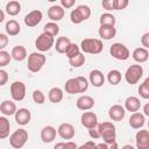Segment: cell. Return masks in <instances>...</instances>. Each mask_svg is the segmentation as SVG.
I'll return each mask as SVG.
<instances>
[{"mask_svg": "<svg viewBox=\"0 0 149 149\" xmlns=\"http://www.w3.org/2000/svg\"><path fill=\"white\" fill-rule=\"evenodd\" d=\"M87 88H88V80L81 76L68 79L65 81V85H64V90L69 94L84 93L87 91Z\"/></svg>", "mask_w": 149, "mask_h": 149, "instance_id": "cell-1", "label": "cell"}, {"mask_svg": "<svg viewBox=\"0 0 149 149\" xmlns=\"http://www.w3.org/2000/svg\"><path fill=\"white\" fill-rule=\"evenodd\" d=\"M99 132H100V136L102 137L104 142L107 144H112L114 142H116V132H115V126L109 122V121H105L98 125Z\"/></svg>", "mask_w": 149, "mask_h": 149, "instance_id": "cell-2", "label": "cell"}, {"mask_svg": "<svg viewBox=\"0 0 149 149\" xmlns=\"http://www.w3.org/2000/svg\"><path fill=\"white\" fill-rule=\"evenodd\" d=\"M104 45L101 40L99 38H84L80 43V50L84 54H91V55H98L102 51Z\"/></svg>", "mask_w": 149, "mask_h": 149, "instance_id": "cell-3", "label": "cell"}, {"mask_svg": "<svg viewBox=\"0 0 149 149\" xmlns=\"http://www.w3.org/2000/svg\"><path fill=\"white\" fill-rule=\"evenodd\" d=\"M91 16V9L87 5H79L70 13V20L74 24H79Z\"/></svg>", "mask_w": 149, "mask_h": 149, "instance_id": "cell-4", "label": "cell"}, {"mask_svg": "<svg viewBox=\"0 0 149 149\" xmlns=\"http://www.w3.org/2000/svg\"><path fill=\"white\" fill-rule=\"evenodd\" d=\"M47 62V57L42 52H31L28 56V70L33 73H36L42 70L43 65Z\"/></svg>", "mask_w": 149, "mask_h": 149, "instance_id": "cell-5", "label": "cell"}, {"mask_svg": "<svg viewBox=\"0 0 149 149\" xmlns=\"http://www.w3.org/2000/svg\"><path fill=\"white\" fill-rule=\"evenodd\" d=\"M143 76V68L142 65L140 64H133L130 65L127 70H126V73H125V79L128 84L130 85H135L139 83V80L142 78Z\"/></svg>", "mask_w": 149, "mask_h": 149, "instance_id": "cell-6", "label": "cell"}, {"mask_svg": "<svg viewBox=\"0 0 149 149\" xmlns=\"http://www.w3.org/2000/svg\"><path fill=\"white\" fill-rule=\"evenodd\" d=\"M28 141V132L23 128L16 129L9 136V144L14 149H21Z\"/></svg>", "mask_w": 149, "mask_h": 149, "instance_id": "cell-7", "label": "cell"}, {"mask_svg": "<svg viewBox=\"0 0 149 149\" xmlns=\"http://www.w3.org/2000/svg\"><path fill=\"white\" fill-rule=\"evenodd\" d=\"M54 45H55V37L47 34V33L40 34L36 38V41H35V47L41 52L49 51Z\"/></svg>", "mask_w": 149, "mask_h": 149, "instance_id": "cell-8", "label": "cell"}, {"mask_svg": "<svg viewBox=\"0 0 149 149\" xmlns=\"http://www.w3.org/2000/svg\"><path fill=\"white\" fill-rule=\"evenodd\" d=\"M109 54H111V56H112L113 58H115V59H118V61H126V59H128L129 56H130L128 48H127L125 44L119 43V42L113 43V44L111 45V48H109Z\"/></svg>", "mask_w": 149, "mask_h": 149, "instance_id": "cell-9", "label": "cell"}, {"mask_svg": "<svg viewBox=\"0 0 149 149\" xmlns=\"http://www.w3.org/2000/svg\"><path fill=\"white\" fill-rule=\"evenodd\" d=\"M10 95L15 101L23 100L26 97V85L19 80L13 81L10 85Z\"/></svg>", "mask_w": 149, "mask_h": 149, "instance_id": "cell-10", "label": "cell"}, {"mask_svg": "<svg viewBox=\"0 0 149 149\" xmlns=\"http://www.w3.org/2000/svg\"><path fill=\"white\" fill-rule=\"evenodd\" d=\"M80 123L87 129L94 128L99 125L98 123V116L93 112H84L80 116Z\"/></svg>", "mask_w": 149, "mask_h": 149, "instance_id": "cell-11", "label": "cell"}, {"mask_svg": "<svg viewBox=\"0 0 149 149\" xmlns=\"http://www.w3.org/2000/svg\"><path fill=\"white\" fill-rule=\"evenodd\" d=\"M42 17H43V14L41 10L38 9H34L31 12H29L26 16H24V24L29 28L31 27H35L37 26L41 21H42Z\"/></svg>", "mask_w": 149, "mask_h": 149, "instance_id": "cell-12", "label": "cell"}, {"mask_svg": "<svg viewBox=\"0 0 149 149\" xmlns=\"http://www.w3.org/2000/svg\"><path fill=\"white\" fill-rule=\"evenodd\" d=\"M136 149H149V130L141 129L135 135Z\"/></svg>", "mask_w": 149, "mask_h": 149, "instance_id": "cell-13", "label": "cell"}, {"mask_svg": "<svg viewBox=\"0 0 149 149\" xmlns=\"http://www.w3.org/2000/svg\"><path fill=\"white\" fill-rule=\"evenodd\" d=\"M57 134L63 140H72L74 137V127L68 122L61 123L59 127L57 128Z\"/></svg>", "mask_w": 149, "mask_h": 149, "instance_id": "cell-14", "label": "cell"}, {"mask_svg": "<svg viewBox=\"0 0 149 149\" xmlns=\"http://www.w3.org/2000/svg\"><path fill=\"white\" fill-rule=\"evenodd\" d=\"M94 104H95L94 99L90 95H81L76 101V106L80 111H90L91 108H93Z\"/></svg>", "mask_w": 149, "mask_h": 149, "instance_id": "cell-15", "label": "cell"}, {"mask_svg": "<svg viewBox=\"0 0 149 149\" xmlns=\"http://www.w3.org/2000/svg\"><path fill=\"white\" fill-rule=\"evenodd\" d=\"M31 119V113L28 108H19L15 113V121L17 125H21V126H26L29 123Z\"/></svg>", "mask_w": 149, "mask_h": 149, "instance_id": "cell-16", "label": "cell"}, {"mask_svg": "<svg viewBox=\"0 0 149 149\" xmlns=\"http://www.w3.org/2000/svg\"><path fill=\"white\" fill-rule=\"evenodd\" d=\"M64 8L59 5H54L51 7H49L48 9V17L52 21V22H57V21H61L63 17H64Z\"/></svg>", "mask_w": 149, "mask_h": 149, "instance_id": "cell-17", "label": "cell"}, {"mask_svg": "<svg viewBox=\"0 0 149 149\" xmlns=\"http://www.w3.org/2000/svg\"><path fill=\"white\" fill-rule=\"evenodd\" d=\"M126 115V109L121 105H113L108 109V116L113 121H121Z\"/></svg>", "mask_w": 149, "mask_h": 149, "instance_id": "cell-18", "label": "cell"}, {"mask_svg": "<svg viewBox=\"0 0 149 149\" xmlns=\"http://www.w3.org/2000/svg\"><path fill=\"white\" fill-rule=\"evenodd\" d=\"M57 130L52 126H45L41 129V140L44 143H51L56 139Z\"/></svg>", "mask_w": 149, "mask_h": 149, "instance_id": "cell-19", "label": "cell"}, {"mask_svg": "<svg viewBox=\"0 0 149 149\" xmlns=\"http://www.w3.org/2000/svg\"><path fill=\"white\" fill-rule=\"evenodd\" d=\"M88 80L90 83L94 86V87H101L105 83V77L102 74V72L98 69H94L90 72L88 74Z\"/></svg>", "mask_w": 149, "mask_h": 149, "instance_id": "cell-20", "label": "cell"}, {"mask_svg": "<svg viewBox=\"0 0 149 149\" xmlns=\"http://www.w3.org/2000/svg\"><path fill=\"white\" fill-rule=\"evenodd\" d=\"M17 108L14 101L12 100H3L0 105V112L2 113L3 116H9V115H15Z\"/></svg>", "mask_w": 149, "mask_h": 149, "instance_id": "cell-21", "label": "cell"}, {"mask_svg": "<svg viewBox=\"0 0 149 149\" xmlns=\"http://www.w3.org/2000/svg\"><path fill=\"white\" fill-rule=\"evenodd\" d=\"M144 114H141L139 112H135L130 115L129 118V126L133 128V129H140L144 126Z\"/></svg>", "mask_w": 149, "mask_h": 149, "instance_id": "cell-22", "label": "cell"}, {"mask_svg": "<svg viewBox=\"0 0 149 149\" xmlns=\"http://www.w3.org/2000/svg\"><path fill=\"white\" fill-rule=\"evenodd\" d=\"M98 33H99V36L102 40L108 41V40L113 38L116 35V28L113 27V26H100Z\"/></svg>", "mask_w": 149, "mask_h": 149, "instance_id": "cell-23", "label": "cell"}, {"mask_svg": "<svg viewBox=\"0 0 149 149\" xmlns=\"http://www.w3.org/2000/svg\"><path fill=\"white\" fill-rule=\"evenodd\" d=\"M132 56H133V59H134L137 64H141V63H144V62L148 61V58H149V52H148V50L144 49L143 47H140V48H136V49L133 51Z\"/></svg>", "mask_w": 149, "mask_h": 149, "instance_id": "cell-24", "label": "cell"}, {"mask_svg": "<svg viewBox=\"0 0 149 149\" xmlns=\"http://www.w3.org/2000/svg\"><path fill=\"white\" fill-rule=\"evenodd\" d=\"M141 107V102H140V99L134 97V95H130L128 97L126 100H125V109L128 111V112H137Z\"/></svg>", "mask_w": 149, "mask_h": 149, "instance_id": "cell-25", "label": "cell"}, {"mask_svg": "<svg viewBox=\"0 0 149 149\" xmlns=\"http://www.w3.org/2000/svg\"><path fill=\"white\" fill-rule=\"evenodd\" d=\"M5 29H6L7 35H9V36H16L21 31L20 23L16 20H9V21H7L6 22V26H5Z\"/></svg>", "mask_w": 149, "mask_h": 149, "instance_id": "cell-26", "label": "cell"}, {"mask_svg": "<svg viewBox=\"0 0 149 149\" xmlns=\"http://www.w3.org/2000/svg\"><path fill=\"white\" fill-rule=\"evenodd\" d=\"M71 44V41L69 37H65V36H61L57 38L56 41V44H55V49L58 54H65L68 48L70 47Z\"/></svg>", "mask_w": 149, "mask_h": 149, "instance_id": "cell-27", "label": "cell"}, {"mask_svg": "<svg viewBox=\"0 0 149 149\" xmlns=\"http://www.w3.org/2000/svg\"><path fill=\"white\" fill-rule=\"evenodd\" d=\"M63 97H64V93H63V90L59 88V87H52L50 88V91L48 92V99L50 100V102L52 104H58L63 100Z\"/></svg>", "mask_w": 149, "mask_h": 149, "instance_id": "cell-28", "label": "cell"}, {"mask_svg": "<svg viewBox=\"0 0 149 149\" xmlns=\"http://www.w3.org/2000/svg\"><path fill=\"white\" fill-rule=\"evenodd\" d=\"M10 55H12V58L15 59L16 62H22L27 57V50L23 45H15L12 49Z\"/></svg>", "mask_w": 149, "mask_h": 149, "instance_id": "cell-29", "label": "cell"}, {"mask_svg": "<svg viewBox=\"0 0 149 149\" xmlns=\"http://www.w3.org/2000/svg\"><path fill=\"white\" fill-rule=\"evenodd\" d=\"M10 130V123L6 116H0V139L3 140L7 136H9Z\"/></svg>", "mask_w": 149, "mask_h": 149, "instance_id": "cell-30", "label": "cell"}, {"mask_svg": "<svg viewBox=\"0 0 149 149\" xmlns=\"http://www.w3.org/2000/svg\"><path fill=\"white\" fill-rule=\"evenodd\" d=\"M6 12L10 16L17 15L21 12V5H20V2L19 1H15V0H12V1L7 2L6 3Z\"/></svg>", "mask_w": 149, "mask_h": 149, "instance_id": "cell-31", "label": "cell"}, {"mask_svg": "<svg viewBox=\"0 0 149 149\" xmlns=\"http://www.w3.org/2000/svg\"><path fill=\"white\" fill-rule=\"evenodd\" d=\"M99 22H100V26H113V27H115L116 19L111 13H104V14L100 15Z\"/></svg>", "mask_w": 149, "mask_h": 149, "instance_id": "cell-32", "label": "cell"}, {"mask_svg": "<svg viewBox=\"0 0 149 149\" xmlns=\"http://www.w3.org/2000/svg\"><path fill=\"white\" fill-rule=\"evenodd\" d=\"M121 78H122V76L119 70H111L107 73V80L111 85H118L121 81Z\"/></svg>", "mask_w": 149, "mask_h": 149, "instance_id": "cell-33", "label": "cell"}, {"mask_svg": "<svg viewBox=\"0 0 149 149\" xmlns=\"http://www.w3.org/2000/svg\"><path fill=\"white\" fill-rule=\"evenodd\" d=\"M43 33H47V34L55 37L59 33V26L56 22H48L43 27Z\"/></svg>", "mask_w": 149, "mask_h": 149, "instance_id": "cell-34", "label": "cell"}, {"mask_svg": "<svg viewBox=\"0 0 149 149\" xmlns=\"http://www.w3.org/2000/svg\"><path fill=\"white\" fill-rule=\"evenodd\" d=\"M79 54H80V47H78L76 43H71L65 52V56L68 57V59H72L74 57H77Z\"/></svg>", "mask_w": 149, "mask_h": 149, "instance_id": "cell-35", "label": "cell"}, {"mask_svg": "<svg viewBox=\"0 0 149 149\" xmlns=\"http://www.w3.org/2000/svg\"><path fill=\"white\" fill-rule=\"evenodd\" d=\"M139 94L143 99H149V77L144 79V81L139 87Z\"/></svg>", "mask_w": 149, "mask_h": 149, "instance_id": "cell-36", "label": "cell"}, {"mask_svg": "<svg viewBox=\"0 0 149 149\" xmlns=\"http://www.w3.org/2000/svg\"><path fill=\"white\" fill-rule=\"evenodd\" d=\"M85 61H86V58H85L84 54L80 52L77 57H74V58H72V59H69V63H70V65H71L72 68H80V66L84 65Z\"/></svg>", "mask_w": 149, "mask_h": 149, "instance_id": "cell-37", "label": "cell"}, {"mask_svg": "<svg viewBox=\"0 0 149 149\" xmlns=\"http://www.w3.org/2000/svg\"><path fill=\"white\" fill-rule=\"evenodd\" d=\"M33 100L37 105H42L45 101V95L41 90H34L33 92Z\"/></svg>", "mask_w": 149, "mask_h": 149, "instance_id": "cell-38", "label": "cell"}, {"mask_svg": "<svg viewBox=\"0 0 149 149\" xmlns=\"http://www.w3.org/2000/svg\"><path fill=\"white\" fill-rule=\"evenodd\" d=\"M10 59H12V55L9 52H7L6 50H1L0 51V66L1 68L8 65Z\"/></svg>", "mask_w": 149, "mask_h": 149, "instance_id": "cell-39", "label": "cell"}, {"mask_svg": "<svg viewBox=\"0 0 149 149\" xmlns=\"http://www.w3.org/2000/svg\"><path fill=\"white\" fill-rule=\"evenodd\" d=\"M128 0H114V10L125 9L128 6Z\"/></svg>", "mask_w": 149, "mask_h": 149, "instance_id": "cell-40", "label": "cell"}, {"mask_svg": "<svg viewBox=\"0 0 149 149\" xmlns=\"http://www.w3.org/2000/svg\"><path fill=\"white\" fill-rule=\"evenodd\" d=\"M88 135H90V137H91V139H93V140L100 139L101 136H100V132H99L98 126H97V127H94V128L88 129Z\"/></svg>", "mask_w": 149, "mask_h": 149, "instance_id": "cell-41", "label": "cell"}, {"mask_svg": "<svg viewBox=\"0 0 149 149\" xmlns=\"http://www.w3.org/2000/svg\"><path fill=\"white\" fill-rule=\"evenodd\" d=\"M101 6L106 10H114V0H104L101 2Z\"/></svg>", "mask_w": 149, "mask_h": 149, "instance_id": "cell-42", "label": "cell"}, {"mask_svg": "<svg viewBox=\"0 0 149 149\" xmlns=\"http://www.w3.org/2000/svg\"><path fill=\"white\" fill-rule=\"evenodd\" d=\"M141 44L143 45L144 49H149V31L144 33L141 37Z\"/></svg>", "mask_w": 149, "mask_h": 149, "instance_id": "cell-43", "label": "cell"}, {"mask_svg": "<svg viewBox=\"0 0 149 149\" xmlns=\"http://www.w3.org/2000/svg\"><path fill=\"white\" fill-rule=\"evenodd\" d=\"M74 3H76V0H61V6L65 9L71 8L72 6H74Z\"/></svg>", "mask_w": 149, "mask_h": 149, "instance_id": "cell-44", "label": "cell"}, {"mask_svg": "<svg viewBox=\"0 0 149 149\" xmlns=\"http://www.w3.org/2000/svg\"><path fill=\"white\" fill-rule=\"evenodd\" d=\"M8 80V73L5 71V70H0V85L3 86Z\"/></svg>", "mask_w": 149, "mask_h": 149, "instance_id": "cell-45", "label": "cell"}, {"mask_svg": "<svg viewBox=\"0 0 149 149\" xmlns=\"http://www.w3.org/2000/svg\"><path fill=\"white\" fill-rule=\"evenodd\" d=\"M78 149H95V143L93 141H87L84 144L79 146Z\"/></svg>", "mask_w": 149, "mask_h": 149, "instance_id": "cell-46", "label": "cell"}, {"mask_svg": "<svg viewBox=\"0 0 149 149\" xmlns=\"http://www.w3.org/2000/svg\"><path fill=\"white\" fill-rule=\"evenodd\" d=\"M7 43H8V37H7V35L0 34V49L3 50V48L7 45Z\"/></svg>", "mask_w": 149, "mask_h": 149, "instance_id": "cell-47", "label": "cell"}, {"mask_svg": "<svg viewBox=\"0 0 149 149\" xmlns=\"http://www.w3.org/2000/svg\"><path fill=\"white\" fill-rule=\"evenodd\" d=\"M66 149H78V146L76 144V142L68 141L66 142Z\"/></svg>", "mask_w": 149, "mask_h": 149, "instance_id": "cell-48", "label": "cell"}, {"mask_svg": "<svg viewBox=\"0 0 149 149\" xmlns=\"http://www.w3.org/2000/svg\"><path fill=\"white\" fill-rule=\"evenodd\" d=\"M54 149H66V142H58V143H56Z\"/></svg>", "mask_w": 149, "mask_h": 149, "instance_id": "cell-49", "label": "cell"}, {"mask_svg": "<svg viewBox=\"0 0 149 149\" xmlns=\"http://www.w3.org/2000/svg\"><path fill=\"white\" fill-rule=\"evenodd\" d=\"M95 149H109V147H108V144L107 143H97L95 144Z\"/></svg>", "mask_w": 149, "mask_h": 149, "instance_id": "cell-50", "label": "cell"}, {"mask_svg": "<svg viewBox=\"0 0 149 149\" xmlns=\"http://www.w3.org/2000/svg\"><path fill=\"white\" fill-rule=\"evenodd\" d=\"M143 114L149 116V102H147L144 106H143Z\"/></svg>", "mask_w": 149, "mask_h": 149, "instance_id": "cell-51", "label": "cell"}, {"mask_svg": "<svg viewBox=\"0 0 149 149\" xmlns=\"http://www.w3.org/2000/svg\"><path fill=\"white\" fill-rule=\"evenodd\" d=\"M108 147H109V149H119L116 142H114V143H112V144H108Z\"/></svg>", "mask_w": 149, "mask_h": 149, "instance_id": "cell-52", "label": "cell"}, {"mask_svg": "<svg viewBox=\"0 0 149 149\" xmlns=\"http://www.w3.org/2000/svg\"><path fill=\"white\" fill-rule=\"evenodd\" d=\"M5 20V13L2 9H0V22H2Z\"/></svg>", "mask_w": 149, "mask_h": 149, "instance_id": "cell-53", "label": "cell"}, {"mask_svg": "<svg viewBox=\"0 0 149 149\" xmlns=\"http://www.w3.org/2000/svg\"><path fill=\"white\" fill-rule=\"evenodd\" d=\"M121 149H135V148H134L132 144H125V146H123Z\"/></svg>", "mask_w": 149, "mask_h": 149, "instance_id": "cell-54", "label": "cell"}, {"mask_svg": "<svg viewBox=\"0 0 149 149\" xmlns=\"http://www.w3.org/2000/svg\"><path fill=\"white\" fill-rule=\"evenodd\" d=\"M148 127H149V121H148Z\"/></svg>", "mask_w": 149, "mask_h": 149, "instance_id": "cell-55", "label": "cell"}]
</instances>
